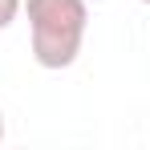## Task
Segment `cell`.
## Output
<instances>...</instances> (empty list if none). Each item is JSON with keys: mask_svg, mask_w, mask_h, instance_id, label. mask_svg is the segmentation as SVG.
Returning a JSON list of instances; mask_svg holds the SVG:
<instances>
[{"mask_svg": "<svg viewBox=\"0 0 150 150\" xmlns=\"http://www.w3.org/2000/svg\"><path fill=\"white\" fill-rule=\"evenodd\" d=\"M33 61L41 69H69L85 45L89 8L85 0H25Z\"/></svg>", "mask_w": 150, "mask_h": 150, "instance_id": "cell-1", "label": "cell"}, {"mask_svg": "<svg viewBox=\"0 0 150 150\" xmlns=\"http://www.w3.org/2000/svg\"><path fill=\"white\" fill-rule=\"evenodd\" d=\"M21 12H25V0H0V28H8Z\"/></svg>", "mask_w": 150, "mask_h": 150, "instance_id": "cell-2", "label": "cell"}, {"mask_svg": "<svg viewBox=\"0 0 150 150\" xmlns=\"http://www.w3.org/2000/svg\"><path fill=\"white\" fill-rule=\"evenodd\" d=\"M0 142H4V114H0Z\"/></svg>", "mask_w": 150, "mask_h": 150, "instance_id": "cell-3", "label": "cell"}, {"mask_svg": "<svg viewBox=\"0 0 150 150\" xmlns=\"http://www.w3.org/2000/svg\"><path fill=\"white\" fill-rule=\"evenodd\" d=\"M142 4H150V0H142Z\"/></svg>", "mask_w": 150, "mask_h": 150, "instance_id": "cell-4", "label": "cell"}]
</instances>
